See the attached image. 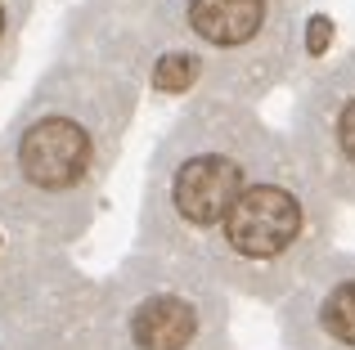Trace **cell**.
<instances>
[{"mask_svg":"<svg viewBox=\"0 0 355 350\" xmlns=\"http://www.w3.org/2000/svg\"><path fill=\"white\" fill-rule=\"evenodd\" d=\"M288 144L333 202L355 207V54L306 81L293 104Z\"/></svg>","mask_w":355,"mask_h":350,"instance_id":"52a82bcc","label":"cell"},{"mask_svg":"<svg viewBox=\"0 0 355 350\" xmlns=\"http://www.w3.org/2000/svg\"><path fill=\"white\" fill-rule=\"evenodd\" d=\"M32 5L36 0H0V86L9 81V72H14V63H18Z\"/></svg>","mask_w":355,"mask_h":350,"instance_id":"9c48e42d","label":"cell"},{"mask_svg":"<svg viewBox=\"0 0 355 350\" xmlns=\"http://www.w3.org/2000/svg\"><path fill=\"white\" fill-rule=\"evenodd\" d=\"M279 333L288 350H355V252H329L279 301Z\"/></svg>","mask_w":355,"mask_h":350,"instance_id":"ba28073f","label":"cell"},{"mask_svg":"<svg viewBox=\"0 0 355 350\" xmlns=\"http://www.w3.org/2000/svg\"><path fill=\"white\" fill-rule=\"evenodd\" d=\"M95 350H230V292L193 261L135 247L99 279Z\"/></svg>","mask_w":355,"mask_h":350,"instance_id":"5b68a950","label":"cell"},{"mask_svg":"<svg viewBox=\"0 0 355 350\" xmlns=\"http://www.w3.org/2000/svg\"><path fill=\"white\" fill-rule=\"evenodd\" d=\"M297 23V0H157L144 9L90 0L72 9L68 36L162 99L230 95L257 104L293 72Z\"/></svg>","mask_w":355,"mask_h":350,"instance_id":"7a4b0ae2","label":"cell"},{"mask_svg":"<svg viewBox=\"0 0 355 350\" xmlns=\"http://www.w3.org/2000/svg\"><path fill=\"white\" fill-rule=\"evenodd\" d=\"M99 279L68 247L9 234L0 252V350H95Z\"/></svg>","mask_w":355,"mask_h":350,"instance_id":"8992f818","label":"cell"},{"mask_svg":"<svg viewBox=\"0 0 355 350\" xmlns=\"http://www.w3.org/2000/svg\"><path fill=\"white\" fill-rule=\"evenodd\" d=\"M5 175H9V162H5V131H0V198H5Z\"/></svg>","mask_w":355,"mask_h":350,"instance_id":"7c38bea8","label":"cell"},{"mask_svg":"<svg viewBox=\"0 0 355 350\" xmlns=\"http://www.w3.org/2000/svg\"><path fill=\"white\" fill-rule=\"evenodd\" d=\"M108 9H144V5H157V0H99Z\"/></svg>","mask_w":355,"mask_h":350,"instance_id":"8fae6325","label":"cell"},{"mask_svg":"<svg viewBox=\"0 0 355 350\" xmlns=\"http://www.w3.org/2000/svg\"><path fill=\"white\" fill-rule=\"evenodd\" d=\"M139 81L90 50H63L36 77L5 126L0 220L14 238L72 247L90 234L121 144L139 108Z\"/></svg>","mask_w":355,"mask_h":350,"instance_id":"6da1fadb","label":"cell"},{"mask_svg":"<svg viewBox=\"0 0 355 350\" xmlns=\"http://www.w3.org/2000/svg\"><path fill=\"white\" fill-rule=\"evenodd\" d=\"M0 252H5V234H0Z\"/></svg>","mask_w":355,"mask_h":350,"instance_id":"4fadbf2b","label":"cell"},{"mask_svg":"<svg viewBox=\"0 0 355 350\" xmlns=\"http://www.w3.org/2000/svg\"><path fill=\"white\" fill-rule=\"evenodd\" d=\"M284 149L288 135L270 131L248 99L189 95L144 167L139 247L198 265L234 198Z\"/></svg>","mask_w":355,"mask_h":350,"instance_id":"3957f363","label":"cell"},{"mask_svg":"<svg viewBox=\"0 0 355 350\" xmlns=\"http://www.w3.org/2000/svg\"><path fill=\"white\" fill-rule=\"evenodd\" d=\"M333 243V198L297 162L293 144L275 167H266L234 198L216 234L198 256L230 297L279 301L329 256Z\"/></svg>","mask_w":355,"mask_h":350,"instance_id":"277c9868","label":"cell"},{"mask_svg":"<svg viewBox=\"0 0 355 350\" xmlns=\"http://www.w3.org/2000/svg\"><path fill=\"white\" fill-rule=\"evenodd\" d=\"M333 41V23L329 18H311V36H306V54H320Z\"/></svg>","mask_w":355,"mask_h":350,"instance_id":"30bf717a","label":"cell"}]
</instances>
